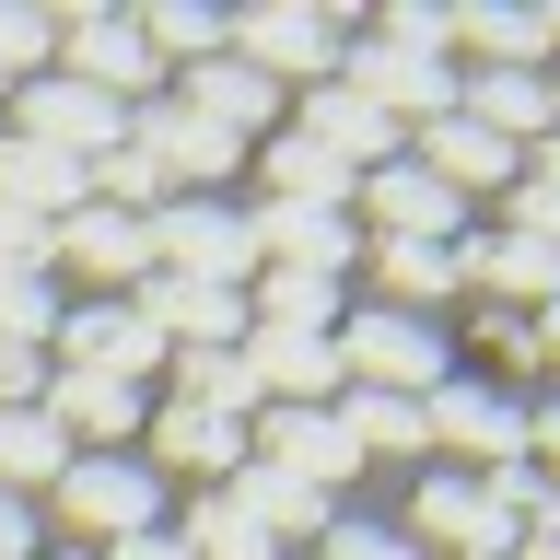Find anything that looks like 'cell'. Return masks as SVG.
<instances>
[{
	"mask_svg": "<svg viewBox=\"0 0 560 560\" xmlns=\"http://www.w3.org/2000/svg\"><path fill=\"white\" fill-rule=\"evenodd\" d=\"M315 560H420V549H409V537H385V525H327Z\"/></svg>",
	"mask_w": 560,
	"mask_h": 560,
	"instance_id": "cell-36",
	"label": "cell"
},
{
	"mask_svg": "<svg viewBox=\"0 0 560 560\" xmlns=\"http://www.w3.org/2000/svg\"><path fill=\"white\" fill-rule=\"evenodd\" d=\"M292 140L304 152H327L339 175H374V164H397V129H385L362 94H339V82H315V94H292Z\"/></svg>",
	"mask_w": 560,
	"mask_h": 560,
	"instance_id": "cell-13",
	"label": "cell"
},
{
	"mask_svg": "<svg viewBox=\"0 0 560 560\" xmlns=\"http://www.w3.org/2000/svg\"><path fill=\"white\" fill-rule=\"evenodd\" d=\"M549 47H560V24H549Z\"/></svg>",
	"mask_w": 560,
	"mask_h": 560,
	"instance_id": "cell-45",
	"label": "cell"
},
{
	"mask_svg": "<svg viewBox=\"0 0 560 560\" xmlns=\"http://www.w3.org/2000/svg\"><path fill=\"white\" fill-rule=\"evenodd\" d=\"M59 467H70L59 420L47 409H0V490H12V502H24V490H59Z\"/></svg>",
	"mask_w": 560,
	"mask_h": 560,
	"instance_id": "cell-27",
	"label": "cell"
},
{
	"mask_svg": "<svg viewBox=\"0 0 560 560\" xmlns=\"http://www.w3.org/2000/svg\"><path fill=\"white\" fill-rule=\"evenodd\" d=\"M420 432H432V444H455V455H479V467H525V409L502 397V385L444 374L432 397H420Z\"/></svg>",
	"mask_w": 560,
	"mask_h": 560,
	"instance_id": "cell-8",
	"label": "cell"
},
{
	"mask_svg": "<svg viewBox=\"0 0 560 560\" xmlns=\"http://www.w3.org/2000/svg\"><path fill=\"white\" fill-rule=\"evenodd\" d=\"M257 164H269V199H280V210H350V187H362V175H339L327 152H304L292 129H280Z\"/></svg>",
	"mask_w": 560,
	"mask_h": 560,
	"instance_id": "cell-28",
	"label": "cell"
},
{
	"mask_svg": "<svg viewBox=\"0 0 560 560\" xmlns=\"http://www.w3.org/2000/svg\"><path fill=\"white\" fill-rule=\"evenodd\" d=\"M292 560H304V549H292Z\"/></svg>",
	"mask_w": 560,
	"mask_h": 560,
	"instance_id": "cell-46",
	"label": "cell"
},
{
	"mask_svg": "<svg viewBox=\"0 0 560 560\" xmlns=\"http://www.w3.org/2000/svg\"><path fill=\"white\" fill-rule=\"evenodd\" d=\"M444 257H455V280H479L502 304H537V315L560 304V245H537V234H455Z\"/></svg>",
	"mask_w": 560,
	"mask_h": 560,
	"instance_id": "cell-14",
	"label": "cell"
},
{
	"mask_svg": "<svg viewBox=\"0 0 560 560\" xmlns=\"http://www.w3.org/2000/svg\"><path fill=\"white\" fill-rule=\"evenodd\" d=\"M164 94L187 105V117H210V129H234V140H257V129H269V117H280V105H292V94H280V82H257V70H245L234 47H222V59H199V70H187V82H164Z\"/></svg>",
	"mask_w": 560,
	"mask_h": 560,
	"instance_id": "cell-15",
	"label": "cell"
},
{
	"mask_svg": "<svg viewBox=\"0 0 560 560\" xmlns=\"http://www.w3.org/2000/svg\"><path fill=\"white\" fill-rule=\"evenodd\" d=\"M537 350H549V362H560V304H549V315H537Z\"/></svg>",
	"mask_w": 560,
	"mask_h": 560,
	"instance_id": "cell-42",
	"label": "cell"
},
{
	"mask_svg": "<svg viewBox=\"0 0 560 560\" xmlns=\"http://www.w3.org/2000/svg\"><path fill=\"white\" fill-rule=\"evenodd\" d=\"M420 537H444V549H455V560H467V549H514L525 525H514V514H502V502H490V490H479V479H467V467H444V479L420 490Z\"/></svg>",
	"mask_w": 560,
	"mask_h": 560,
	"instance_id": "cell-19",
	"label": "cell"
},
{
	"mask_svg": "<svg viewBox=\"0 0 560 560\" xmlns=\"http://www.w3.org/2000/svg\"><path fill=\"white\" fill-rule=\"evenodd\" d=\"M339 432H350V455H362V467H374V455H432L420 397H374V385H350V397H339Z\"/></svg>",
	"mask_w": 560,
	"mask_h": 560,
	"instance_id": "cell-26",
	"label": "cell"
},
{
	"mask_svg": "<svg viewBox=\"0 0 560 560\" xmlns=\"http://www.w3.org/2000/svg\"><path fill=\"white\" fill-rule=\"evenodd\" d=\"M105 560H187V537H164V525H140V537H117Z\"/></svg>",
	"mask_w": 560,
	"mask_h": 560,
	"instance_id": "cell-40",
	"label": "cell"
},
{
	"mask_svg": "<svg viewBox=\"0 0 560 560\" xmlns=\"http://www.w3.org/2000/svg\"><path fill=\"white\" fill-rule=\"evenodd\" d=\"M59 47H70V82L105 94V105H152V94H164V70H152V47H140L129 12H70Z\"/></svg>",
	"mask_w": 560,
	"mask_h": 560,
	"instance_id": "cell-6",
	"label": "cell"
},
{
	"mask_svg": "<svg viewBox=\"0 0 560 560\" xmlns=\"http://www.w3.org/2000/svg\"><path fill=\"white\" fill-rule=\"evenodd\" d=\"M187 560H292V549L245 514L234 490H199V514H187Z\"/></svg>",
	"mask_w": 560,
	"mask_h": 560,
	"instance_id": "cell-29",
	"label": "cell"
},
{
	"mask_svg": "<svg viewBox=\"0 0 560 560\" xmlns=\"http://www.w3.org/2000/svg\"><path fill=\"white\" fill-rule=\"evenodd\" d=\"M444 47H467V70H537V59H549V24H537V12L467 0V12H444Z\"/></svg>",
	"mask_w": 560,
	"mask_h": 560,
	"instance_id": "cell-22",
	"label": "cell"
},
{
	"mask_svg": "<svg viewBox=\"0 0 560 560\" xmlns=\"http://www.w3.org/2000/svg\"><path fill=\"white\" fill-rule=\"evenodd\" d=\"M339 94H362L385 129H397V117L432 129V117H455V70L444 59H385V47H339Z\"/></svg>",
	"mask_w": 560,
	"mask_h": 560,
	"instance_id": "cell-12",
	"label": "cell"
},
{
	"mask_svg": "<svg viewBox=\"0 0 560 560\" xmlns=\"http://www.w3.org/2000/svg\"><path fill=\"white\" fill-rule=\"evenodd\" d=\"M222 490H234V502H245L257 525H269L280 549H292V537H327V490H304L292 467H269V455H245V467H234Z\"/></svg>",
	"mask_w": 560,
	"mask_h": 560,
	"instance_id": "cell-20",
	"label": "cell"
},
{
	"mask_svg": "<svg viewBox=\"0 0 560 560\" xmlns=\"http://www.w3.org/2000/svg\"><path fill=\"white\" fill-rule=\"evenodd\" d=\"M152 269L210 280V292H245V280H257V245H245V222L222 199H164L152 210Z\"/></svg>",
	"mask_w": 560,
	"mask_h": 560,
	"instance_id": "cell-3",
	"label": "cell"
},
{
	"mask_svg": "<svg viewBox=\"0 0 560 560\" xmlns=\"http://www.w3.org/2000/svg\"><path fill=\"white\" fill-rule=\"evenodd\" d=\"M374 47H385V59H444V12H420V0H385Z\"/></svg>",
	"mask_w": 560,
	"mask_h": 560,
	"instance_id": "cell-34",
	"label": "cell"
},
{
	"mask_svg": "<svg viewBox=\"0 0 560 560\" xmlns=\"http://www.w3.org/2000/svg\"><path fill=\"white\" fill-rule=\"evenodd\" d=\"M374 280L397 292V304H432V292H455V257L444 245H374ZM385 304V315H397Z\"/></svg>",
	"mask_w": 560,
	"mask_h": 560,
	"instance_id": "cell-31",
	"label": "cell"
},
{
	"mask_svg": "<svg viewBox=\"0 0 560 560\" xmlns=\"http://www.w3.org/2000/svg\"><path fill=\"white\" fill-rule=\"evenodd\" d=\"M339 374L350 385H374V397H432V385H444V339H432V327H420V315H350L339 327Z\"/></svg>",
	"mask_w": 560,
	"mask_h": 560,
	"instance_id": "cell-5",
	"label": "cell"
},
{
	"mask_svg": "<svg viewBox=\"0 0 560 560\" xmlns=\"http://www.w3.org/2000/svg\"><path fill=\"white\" fill-rule=\"evenodd\" d=\"M234 59L280 94H315V82H339V12H315V0H280V12H245L234 24Z\"/></svg>",
	"mask_w": 560,
	"mask_h": 560,
	"instance_id": "cell-2",
	"label": "cell"
},
{
	"mask_svg": "<svg viewBox=\"0 0 560 560\" xmlns=\"http://www.w3.org/2000/svg\"><path fill=\"white\" fill-rule=\"evenodd\" d=\"M514 234H537V245H560V129L525 152V175H514Z\"/></svg>",
	"mask_w": 560,
	"mask_h": 560,
	"instance_id": "cell-30",
	"label": "cell"
},
{
	"mask_svg": "<svg viewBox=\"0 0 560 560\" xmlns=\"http://www.w3.org/2000/svg\"><path fill=\"white\" fill-rule=\"evenodd\" d=\"M0 269H59V222H24V210H0Z\"/></svg>",
	"mask_w": 560,
	"mask_h": 560,
	"instance_id": "cell-35",
	"label": "cell"
},
{
	"mask_svg": "<svg viewBox=\"0 0 560 560\" xmlns=\"http://www.w3.org/2000/svg\"><path fill=\"white\" fill-rule=\"evenodd\" d=\"M47 362H70V374H164V339H152V315L140 304H82L59 315V339H47Z\"/></svg>",
	"mask_w": 560,
	"mask_h": 560,
	"instance_id": "cell-11",
	"label": "cell"
},
{
	"mask_svg": "<svg viewBox=\"0 0 560 560\" xmlns=\"http://www.w3.org/2000/svg\"><path fill=\"white\" fill-rule=\"evenodd\" d=\"M525 455H549V467H560V409H537V420H525Z\"/></svg>",
	"mask_w": 560,
	"mask_h": 560,
	"instance_id": "cell-41",
	"label": "cell"
},
{
	"mask_svg": "<svg viewBox=\"0 0 560 560\" xmlns=\"http://www.w3.org/2000/svg\"><path fill=\"white\" fill-rule=\"evenodd\" d=\"M129 24H140V47H152V70H164V59L199 70V59L234 47V12H210V0H152V12H129Z\"/></svg>",
	"mask_w": 560,
	"mask_h": 560,
	"instance_id": "cell-25",
	"label": "cell"
},
{
	"mask_svg": "<svg viewBox=\"0 0 560 560\" xmlns=\"http://www.w3.org/2000/svg\"><path fill=\"white\" fill-rule=\"evenodd\" d=\"M245 245H257V269H292V280H350V257H362L350 210H280V199L245 210Z\"/></svg>",
	"mask_w": 560,
	"mask_h": 560,
	"instance_id": "cell-7",
	"label": "cell"
},
{
	"mask_svg": "<svg viewBox=\"0 0 560 560\" xmlns=\"http://www.w3.org/2000/svg\"><path fill=\"white\" fill-rule=\"evenodd\" d=\"M117 117H129V105L82 94L70 70H35V82H12V140L59 152V164H94V152H117Z\"/></svg>",
	"mask_w": 560,
	"mask_h": 560,
	"instance_id": "cell-4",
	"label": "cell"
},
{
	"mask_svg": "<svg viewBox=\"0 0 560 560\" xmlns=\"http://www.w3.org/2000/svg\"><path fill=\"white\" fill-rule=\"evenodd\" d=\"M0 560H35V514L12 502V490H0Z\"/></svg>",
	"mask_w": 560,
	"mask_h": 560,
	"instance_id": "cell-39",
	"label": "cell"
},
{
	"mask_svg": "<svg viewBox=\"0 0 560 560\" xmlns=\"http://www.w3.org/2000/svg\"><path fill=\"white\" fill-rule=\"evenodd\" d=\"M152 455H164V467H199V490H210V479H234V467H245V420L164 409V420H152Z\"/></svg>",
	"mask_w": 560,
	"mask_h": 560,
	"instance_id": "cell-24",
	"label": "cell"
},
{
	"mask_svg": "<svg viewBox=\"0 0 560 560\" xmlns=\"http://www.w3.org/2000/svg\"><path fill=\"white\" fill-rule=\"evenodd\" d=\"M455 117H479L490 140L537 152V140H549V82H537V70H455Z\"/></svg>",
	"mask_w": 560,
	"mask_h": 560,
	"instance_id": "cell-16",
	"label": "cell"
},
{
	"mask_svg": "<svg viewBox=\"0 0 560 560\" xmlns=\"http://www.w3.org/2000/svg\"><path fill=\"white\" fill-rule=\"evenodd\" d=\"M420 175L467 199V187H514V175H525V152H514V140H490L479 117H432V129H420Z\"/></svg>",
	"mask_w": 560,
	"mask_h": 560,
	"instance_id": "cell-17",
	"label": "cell"
},
{
	"mask_svg": "<svg viewBox=\"0 0 560 560\" xmlns=\"http://www.w3.org/2000/svg\"><path fill=\"white\" fill-rule=\"evenodd\" d=\"M350 199L374 210V245H455V234H467V199H455V187H432L420 164H374Z\"/></svg>",
	"mask_w": 560,
	"mask_h": 560,
	"instance_id": "cell-9",
	"label": "cell"
},
{
	"mask_svg": "<svg viewBox=\"0 0 560 560\" xmlns=\"http://www.w3.org/2000/svg\"><path fill=\"white\" fill-rule=\"evenodd\" d=\"M0 339H24V350L59 339V292H47L35 269H0Z\"/></svg>",
	"mask_w": 560,
	"mask_h": 560,
	"instance_id": "cell-32",
	"label": "cell"
},
{
	"mask_svg": "<svg viewBox=\"0 0 560 560\" xmlns=\"http://www.w3.org/2000/svg\"><path fill=\"white\" fill-rule=\"evenodd\" d=\"M0 210H24V222H70V210H82V164H59V152H35V140L0 129Z\"/></svg>",
	"mask_w": 560,
	"mask_h": 560,
	"instance_id": "cell-21",
	"label": "cell"
},
{
	"mask_svg": "<svg viewBox=\"0 0 560 560\" xmlns=\"http://www.w3.org/2000/svg\"><path fill=\"white\" fill-rule=\"evenodd\" d=\"M514 549H537V560H560V490H537V502H525V537Z\"/></svg>",
	"mask_w": 560,
	"mask_h": 560,
	"instance_id": "cell-38",
	"label": "cell"
},
{
	"mask_svg": "<svg viewBox=\"0 0 560 560\" xmlns=\"http://www.w3.org/2000/svg\"><path fill=\"white\" fill-rule=\"evenodd\" d=\"M117 140H129L152 175H164V199H199V187H222V175L245 164V140H234V129H210V117H187L175 94L129 105V117H117Z\"/></svg>",
	"mask_w": 560,
	"mask_h": 560,
	"instance_id": "cell-1",
	"label": "cell"
},
{
	"mask_svg": "<svg viewBox=\"0 0 560 560\" xmlns=\"http://www.w3.org/2000/svg\"><path fill=\"white\" fill-rule=\"evenodd\" d=\"M47 47H59V24H47V12H24V0H0V94H12V82H35V70H47Z\"/></svg>",
	"mask_w": 560,
	"mask_h": 560,
	"instance_id": "cell-33",
	"label": "cell"
},
{
	"mask_svg": "<svg viewBox=\"0 0 560 560\" xmlns=\"http://www.w3.org/2000/svg\"><path fill=\"white\" fill-rule=\"evenodd\" d=\"M467 560H525V549H467Z\"/></svg>",
	"mask_w": 560,
	"mask_h": 560,
	"instance_id": "cell-43",
	"label": "cell"
},
{
	"mask_svg": "<svg viewBox=\"0 0 560 560\" xmlns=\"http://www.w3.org/2000/svg\"><path fill=\"white\" fill-rule=\"evenodd\" d=\"M549 129H560V82H549Z\"/></svg>",
	"mask_w": 560,
	"mask_h": 560,
	"instance_id": "cell-44",
	"label": "cell"
},
{
	"mask_svg": "<svg viewBox=\"0 0 560 560\" xmlns=\"http://www.w3.org/2000/svg\"><path fill=\"white\" fill-rule=\"evenodd\" d=\"M35 397H47V350L0 339V409H35Z\"/></svg>",
	"mask_w": 560,
	"mask_h": 560,
	"instance_id": "cell-37",
	"label": "cell"
},
{
	"mask_svg": "<svg viewBox=\"0 0 560 560\" xmlns=\"http://www.w3.org/2000/svg\"><path fill=\"white\" fill-rule=\"evenodd\" d=\"M59 269H94V280H129V292H140V280H152V222L82 199V210L59 222Z\"/></svg>",
	"mask_w": 560,
	"mask_h": 560,
	"instance_id": "cell-18",
	"label": "cell"
},
{
	"mask_svg": "<svg viewBox=\"0 0 560 560\" xmlns=\"http://www.w3.org/2000/svg\"><path fill=\"white\" fill-rule=\"evenodd\" d=\"M59 502H70V525H82V537H105V549H117V537H140V525H152V502H164V490H152V467H129V455H70V467H59Z\"/></svg>",
	"mask_w": 560,
	"mask_h": 560,
	"instance_id": "cell-10",
	"label": "cell"
},
{
	"mask_svg": "<svg viewBox=\"0 0 560 560\" xmlns=\"http://www.w3.org/2000/svg\"><path fill=\"white\" fill-rule=\"evenodd\" d=\"M164 374H175V409H210V420H257L269 409L234 350H164Z\"/></svg>",
	"mask_w": 560,
	"mask_h": 560,
	"instance_id": "cell-23",
	"label": "cell"
}]
</instances>
